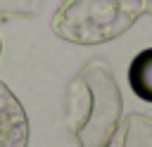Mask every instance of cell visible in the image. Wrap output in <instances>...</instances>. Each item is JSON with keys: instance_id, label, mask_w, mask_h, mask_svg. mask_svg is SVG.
Returning a JSON list of instances; mask_svg holds the SVG:
<instances>
[{"instance_id": "obj_1", "label": "cell", "mask_w": 152, "mask_h": 147, "mask_svg": "<svg viewBox=\"0 0 152 147\" xmlns=\"http://www.w3.org/2000/svg\"><path fill=\"white\" fill-rule=\"evenodd\" d=\"M124 116V97L107 59L93 57L66 85V123L76 147H104Z\"/></svg>"}, {"instance_id": "obj_2", "label": "cell", "mask_w": 152, "mask_h": 147, "mask_svg": "<svg viewBox=\"0 0 152 147\" xmlns=\"http://www.w3.org/2000/svg\"><path fill=\"white\" fill-rule=\"evenodd\" d=\"M145 14V0H64L50 28L71 45H102L124 36Z\"/></svg>"}, {"instance_id": "obj_3", "label": "cell", "mask_w": 152, "mask_h": 147, "mask_svg": "<svg viewBox=\"0 0 152 147\" xmlns=\"http://www.w3.org/2000/svg\"><path fill=\"white\" fill-rule=\"evenodd\" d=\"M31 126L19 97L0 81V147H28Z\"/></svg>"}, {"instance_id": "obj_4", "label": "cell", "mask_w": 152, "mask_h": 147, "mask_svg": "<svg viewBox=\"0 0 152 147\" xmlns=\"http://www.w3.org/2000/svg\"><path fill=\"white\" fill-rule=\"evenodd\" d=\"M104 147H152V116L140 111L121 116Z\"/></svg>"}, {"instance_id": "obj_5", "label": "cell", "mask_w": 152, "mask_h": 147, "mask_svg": "<svg viewBox=\"0 0 152 147\" xmlns=\"http://www.w3.org/2000/svg\"><path fill=\"white\" fill-rule=\"evenodd\" d=\"M128 85L133 95L152 104V47L140 50L128 64Z\"/></svg>"}, {"instance_id": "obj_6", "label": "cell", "mask_w": 152, "mask_h": 147, "mask_svg": "<svg viewBox=\"0 0 152 147\" xmlns=\"http://www.w3.org/2000/svg\"><path fill=\"white\" fill-rule=\"evenodd\" d=\"M43 9V0H0V21L33 19Z\"/></svg>"}, {"instance_id": "obj_7", "label": "cell", "mask_w": 152, "mask_h": 147, "mask_svg": "<svg viewBox=\"0 0 152 147\" xmlns=\"http://www.w3.org/2000/svg\"><path fill=\"white\" fill-rule=\"evenodd\" d=\"M145 12L152 14V0H145Z\"/></svg>"}, {"instance_id": "obj_8", "label": "cell", "mask_w": 152, "mask_h": 147, "mask_svg": "<svg viewBox=\"0 0 152 147\" xmlns=\"http://www.w3.org/2000/svg\"><path fill=\"white\" fill-rule=\"evenodd\" d=\"M0 52H2V43H0Z\"/></svg>"}]
</instances>
